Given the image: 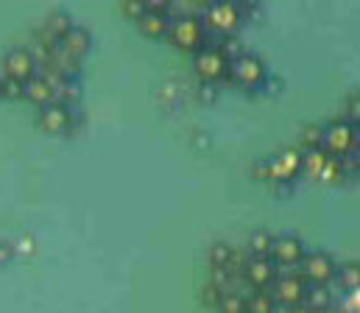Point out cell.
Here are the masks:
<instances>
[{"instance_id": "1", "label": "cell", "mask_w": 360, "mask_h": 313, "mask_svg": "<svg viewBox=\"0 0 360 313\" xmlns=\"http://www.w3.org/2000/svg\"><path fill=\"white\" fill-rule=\"evenodd\" d=\"M201 23L210 25L215 34H221V39H229L243 25V8L240 3H232V0H215V3H207Z\"/></svg>"}, {"instance_id": "2", "label": "cell", "mask_w": 360, "mask_h": 313, "mask_svg": "<svg viewBox=\"0 0 360 313\" xmlns=\"http://www.w3.org/2000/svg\"><path fill=\"white\" fill-rule=\"evenodd\" d=\"M171 42L179 48V51H187V53H195L207 45V25L201 23L198 14H181L171 23V31H168Z\"/></svg>"}, {"instance_id": "3", "label": "cell", "mask_w": 360, "mask_h": 313, "mask_svg": "<svg viewBox=\"0 0 360 313\" xmlns=\"http://www.w3.org/2000/svg\"><path fill=\"white\" fill-rule=\"evenodd\" d=\"M358 146V126H352L349 120H333L327 126H321V148L330 157H344Z\"/></svg>"}, {"instance_id": "4", "label": "cell", "mask_w": 360, "mask_h": 313, "mask_svg": "<svg viewBox=\"0 0 360 313\" xmlns=\"http://www.w3.org/2000/svg\"><path fill=\"white\" fill-rule=\"evenodd\" d=\"M229 76L235 79L238 87L243 90H260L269 79V70H266V62L255 53H240L232 65H229Z\"/></svg>"}, {"instance_id": "5", "label": "cell", "mask_w": 360, "mask_h": 313, "mask_svg": "<svg viewBox=\"0 0 360 313\" xmlns=\"http://www.w3.org/2000/svg\"><path fill=\"white\" fill-rule=\"evenodd\" d=\"M299 266H302V274L299 277L307 286H324L327 288L335 280V274H338V263L333 260L330 252H307Z\"/></svg>"}, {"instance_id": "6", "label": "cell", "mask_w": 360, "mask_h": 313, "mask_svg": "<svg viewBox=\"0 0 360 313\" xmlns=\"http://www.w3.org/2000/svg\"><path fill=\"white\" fill-rule=\"evenodd\" d=\"M195 76L207 84H215V82H224L229 76V59L221 53L218 45H204L201 51H195Z\"/></svg>"}, {"instance_id": "7", "label": "cell", "mask_w": 360, "mask_h": 313, "mask_svg": "<svg viewBox=\"0 0 360 313\" xmlns=\"http://www.w3.org/2000/svg\"><path fill=\"white\" fill-rule=\"evenodd\" d=\"M276 305L282 308H293V305H304V294H307V283L299 274H279L269 288Z\"/></svg>"}, {"instance_id": "8", "label": "cell", "mask_w": 360, "mask_h": 313, "mask_svg": "<svg viewBox=\"0 0 360 313\" xmlns=\"http://www.w3.org/2000/svg\"><path fill=\"white\" fill-rule=\"evenodd\" d=\"M3 73H6V79L17 82V84L31 82L37 76V59H34V53L25 51V48L8 51L6 59H3Z\"/></svg>"}, {"instance_id": "9", "label": "cell", "mask_w": 360, "mask_h": 313, "mask_svg": "<svg viewBox=\"0 0 360 313\" xmlns=\"http://www.w3.org/2000/svg\"><path fill=\"white\" fill-rule=\"evenodd\" d=\"M307 255V249H304V243L299 241V238H293V235H282V238H274V246H271V255L269 260L279 269H293V266H299L302 263V257Z\"/></svg>"}, {"instance_id": "10", "label": "cell", "mask_w": 360, "mask_h": 313, "mask_svg": "<svg viewBox=\"0 0 360 313\" xmlns=\"http://www.w3.org/2000/svg\"><path fill=\"white\" fill-rule=\"evenodd\" d=\"M269 165V177L276 182H293L302 174V151L296 148H282L276 157L266 160Z\"/></svg>"}, {"instance_id": "11", "label": "cell", "mask_w": 360, "mask_h": 313, "mask_svg": "<svg viewBox=\"0 0 360 313\" xmlns=\"http://www.w3.org/2000/svg\"><path fill=\"white\" fill-rule=\"evenodd\" d=\"M276 277H279V272H276V266L271 263L269 257H249L246 266H243V280L255 291H269Z\"/></svg>"}, {"instance_id": "12", "label": "cell", "mask_w": 360, "mask_h": 313, "mask_svg": "<svg viewBox=\"0 0 360 313\" xmlns=\"http://www.w3.org/2000/svg\"><path fill=\"white\" fill-rule=\"evenodd\" d=\"M37 123H39V129H42V132H48V134H62V132H68V129H70L73 115H70L68 104L53 101V104H48V106H42V109H39Z\"/></svg>"}, {"instance_id": "13", "label": "cell", "mask_w": 360, "mask_h": 313, "mask_svg": "<svg viewBox=\"0 0 360 313\" xmlns=\"http://www.w3.org/2000/svg\"><path fill=\"white\" fill-rule=\"evenodd\" d=\"M56 48L68 56V59H73V62H82L87 53H90L92 48V34L84 28V25H73L65 37H62V42H56Z\"/></svg>"}, {"instance_id": "14", "label": "cell", "mask_w": 360, "mask_h": 313, "mask_svg": "<svg viewBox=\"0 0 360 313\" xmlns=\"http://www.w3.org/2000/svg\"><path fill=\"white\" fill-rule=\"evenodd\" d=\"M22 98L31 101L34 106H48L56 101V84H53V76L45 73V76H34L31 82L22 84Z\"/></svg>"}, {"instance_id": "15", "label": "cell", "mask_w": 360, "mask_h": 313, "mask_svg": "<svg viewBox=\"0 0 360 313\" xmlns=\"http://www.w3.org/2000/svg\"><path fill=\"white\" fill-rule=\"evenodd\" d=\"M140 25V34L148 37V39H162L168 37L171 31V17L168 14H157V11H146V17L137 23Z\"/></svg>"}, {"instance_id": "16", "label": "cell", "mask_w": 360, "mask_h": 313, "mask_svg": "<svg viewBox=\"0 0 360 313\" xmlns=\"http://www.w3.org/2000/svg\"><path fill=\"white\" fill-rule=\"evenodd\" d=\"M73 28V20L68 11H53L48 20H45V37H51L53 42H62V37Z\"/></svg>"}, {"instance_id": "17", "label": "cell", "mask_w": 360, "mask_h": 313, "mask_svg": "<svg viewBox=\"0 0 360 313\" xmlns=\"http://www.w3.org/2000/svg\"><path fill=\"white\" fill-rule=\"evenodd\" d=\"M304 305L313 313H327L333 305V297L324 286H307V294H304Z\"/></svg>"}, {"instance_id": "18", "label": "cell", "mask_w": 360, "mask_h": 313, "mask_svg": "<svg viewBox=\"0 0 360 313\" xmlns=\"http://www.w3.org/2000/svg\"><path fill=\"white\" fill-rule=\"evenodd\" d=\"M335 280H338V283H341V288H344V291H349V294L360 291V266H358V260H352V263H347V266H338Z\"/></svg>"}, {"instance_id": "19", "label": "cell", "mask_w": 360, "mask_h": 313, "mask_svg": "<svg viewBox=\"0 0 360 313\" xmlns=\"http://www.w3.org/2000/svg\"><path fill=\"white\" fill-rule=\"evenodd\" d=\"M246 313H276V302L269 291H252L249 297H243Z\"/></svg>"}, {"instance_id": "20", "label": "cell", "mask_w": 360, "mask_h": 313, "mask_svg": "<svg viewBox=\"0 0 360 313\" xmlns=\"http://www.w3.org/2000/svg\"><path fill=\"white\" fill-rule=\"evenodd\" d=\"M327 160H330V154L324 151V148H316V151H304L302 154V171H307L310 177H321V171H324V165H327Z\"/></svg>"}, {"instance_id": "21", "label": "cell", "mask_w": 360, "mask_h": 313, "mask_svg": "<svg viewBox=\"0 0 360 313\" xmlns=\"http://www.w3.org/2000/svg\"><path fill=\"white\" fill-rule=\"evenodd\" d=\"M271 246H274V235L266 229H255L249 235V255L252 257H269Z\"/></svg>"}, {"instance_id": "22", "label": "cell", "mask_w": 360, "mask_h": 313, "mask_svg": "<svg viewBox=\"0 0 360 313\" xmlns=\"http://www.w3.org/2000/svg\"><path fill=\"white\" fill-rule=\"evenodd\" d=\"M210 260H212V269L229 272V266H232V260H235V252H232L229 243H215V246L210 249Z\"/></svg>"}, {"instance_id": "23", "label": "cell", "mask_w": 360, "mask_h": 313, "mask_svg": "<svg viewBox=\"0 0 360 313\" xmlns=\"http://www.w3.org/2000/svg\"><path fill=\"white\" fill-rule=\"evenodd\" d=\"M218 311L221 313H246L243 294H238V291H226V294H221V300H218Z\"/></svg>"}, {"instance_id": "24", "label": "cell", "mask_w": 360, "mask_h": 313, "mask_svg": "<svg viewBox=\"0 0 360 313\" xmlns=\"http://www.w3.org/2000/svg\"><path fill=\"white\" fill-rule=\"evenodd\" d=\"M302 146H304V151L321 148V126H307L302 132Z\"/></svg>"}, {"instance_id": "25", "label": "cell", "mask_w": 360, "mask_h": 313, "mask_svg": "<svg viewBox=\"0 0 360 313\" xmlns=\"http://www.w3.org/2000/svg\"><path fill=\"white\" fill-rule=\"evenodd\" d=\"M123 6V14L129 17V20H134V23H140L143 17H146V0H126V3H120Z\"/></svg>"}, {"instance_id": "26", "label": "cell", "mask_w": 360, "mask_h": 313, "mask_svg": "<svg viewBox=\"0 0 360 313\" xmlns=\"http://www.w3.org/2000/svg\"><path fill=\"white\" fill-rule=\"evenodd\" d=\"M338 177H341V162H338V160H335V157H330V160H327V165H324V171H321V177H319V179H321V182H335V179H338Z\"/></svg>"}, {"instance_id": "27", "label": "cell", "mask_w": 360, "mask_h": 313, "mask_svg": "<svg viewBox=\"0 0 360 313\" xmlns=\"http://www.w3.org/2000/svg\"><path fill=\"white\" fill-rule=\"evenodd\" d=\"M0 96H3V98H22V84H17V82H11V79H3Z\"/></svg>"}, {"instance_id": "28", "label": "cell", "mask_w": 360, "mask_h": 313, "mask_svg": "<svg viewBox=\"0 0 360 313\" xmlns=\"http://www.w3.org/2000/svg\"><path fill=\"white\" fill-rule=\"evenodd\" d=\"M358 115H360V101H358V96H352V98H349V123H352V120L358 123Z\"/></svg>"}, {"instance_id": "29", "label": "cell", "mask_w": 360, "mask_h": 313, "mask_svg": "<svg viewBox=\"0 0 360 313\" xmlns=\"http://www.w3.org/2000/svg\"><path fill=\"white\" fill-rule=\"evenodd\" d=\"M255 177H257V179H269V165H266V160H263V162H257Z\"/></svg>"}, {"instance_id": "30", "label": "cell", "mask_w": 360, "mask_h": 313, "mask_svg": "<svg viewBox=\"0 0 360 313\" xmlns=\"http://www.w3.org/2000/svg\"><path fill=\"white\" fill-rule=\"evenodd\" d=\"M11 255H14V252H11V246L0 243V266H3V263H8V260H11Z\"/></svg>"}, {"instance_id": "31", "label": "cell", "mask_w": 360, "mask_h": 313, "mask_svg": "<svg viewBox=\"0 0 360 313\" xmlns=\"http://www.w3.org/2000/svg\"><path fill=\"white\" fill-rule=\"evenodd\" d=\"M285 313H313L307 305H293V308H285Z\"/></svg>"}]
</instances>
